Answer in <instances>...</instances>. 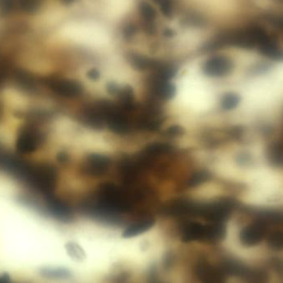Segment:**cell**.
Wrapping results in <instances>:
<instances>
[{"label":"cell","mask_w":283,"mask_h":283,"mask_svg":"<svg viewBox=\"0 0 283 283\" xmlns=\"http://www.w3.org/2000/svg\"><path fill=\"white\" fill-rule=\"evenodd\" d=\"M234 64L232 60L226 56H215L206 60L203 70L208 76L210 77H224L232 72Z\"/></svg>","instance_id":"cell-1"},{"label":"cell","mask_w":283,"mask_h":283,"mask_svg":"<svg viewBox=\"0 0 283 283\" xmlns=\"http://www.w3.org/2000/svg\"><path fill=\"white\" fill-rule=\"evenodd\" d=\"M40 274L48 279H65L71 276L68 271L64 269H51V268H43L41 270Z\"/></svg>","instance_id":"cell-6"},{"label":"cell","mask_w":283,"mask_h":283,"mask_svg":"<svg viewBox=\"0 0 283 283\" xmlns=\"http://www.w3.org/2000/svg\"><path fill=\"white\" fill-rule=\"evenodd\" d=\"M268 242L272 247L276 249H281L283 247V233L279 230L272 232L269 235Z\"/></svg>","instance_id":"cell-8"},{"label":"cell","mask_w":283,"mask_h":283,"mask_svg":"<svg viewBox=\"0 0 283 283\" xmlns=\"http://www.w3.org/2000/svg\"><path fill=\"white\" fill-rule=\"evenodd\" d=\"M67 248L71 256L74 257V258H80L81 256V254H82L81 249L76 244L68 243L67 245Z\"/></svg>","instance_id":"cell-12"},{"label":"cell","mask_w":283,"mask_h":283,"mask_svg":"<svg viewBox=\"0 0 283 283\" xmlns=\"http://www.w3.org/2000/svg\"><path fill=\"white\" fill-rule=\"evenodd\" d=\"M259 48L260 52L266 57L274 60H283V50L269 37L259 45Z\"/></svg>","instance_id":"cell-5"},{"label":"cell","mask_w":283,"mask_h":283,"mask_svg":"<svg viewBox=\"0 0 283 283\" xmlns=\"http://www.w3.org/2000/svg\"><path fill=\"white\" fill-rule=\"evenodd\" d=\"M155 225V219L152 217H144L129 225L123 234L124 238H132L149 230Z\"/></svg>","instance_id":"cell-4"},{"label":"cell","mask_w":283,"mask_h":283,"mask_svg":"<svg viewBox=\"0 0 283 283\" xmlns=\"http://www.w3.org/2000/svg\"><path fill=\"white\" fill-rule=\"evenodd\" d=\"M66 1H72V0H66Z\"/></svg>","instance_id":"cell-15"},{"label":"cell","mask_w":283,"mask_h":283,"mask_svg":"<svg viewBox=\"0 0 283 283\" xmlns=\"http://www.w3.org/2000/svg\"><path fill=\"white\" fill-rule=\"evenodd\" d=\"M197 278L201 283H224L225 279V269L217 268L210 263L201 261L196 266Z\"/></svg>","instance_id":"cell-2"},{"label":"cell","mask_w":283,"mask_h":283,"mask_svg":"<svg viewBox=\"0 0 283 283\" xmlns=\"http://www.w3.org/2000/svg\"><path fill=\"white\" fill-rule=\"evenodd\" d=\"M141 13L143 14V18H145L146 20L152 22L155 18V10L151 5H148L147 3H143L140 6Z\"/></svg>","instance_id":"cell-9"},{"label":"cell","mask_w":283,"mask_h":283,"mask_svg":"<svg viewBox=\"0 0 283 283\" xmlns=\"http://www.w3.org/2000/svg\"><path fill=\"white\" fill-rule=\"evenodd\" d=\"M150 283H163L161 281H158L156 279H152V281H150Z\"/></svg>","instance_id":"cell-14"},{"label":"cell","mask_w":283,"mask_h":283,"mask_svg":"<svg viewBox=\"0 0 283 283\" xmlns=\"http://www.w3.org/2000/svg\"><path fill=\"white\" fill-rule=\"evenodd\" d=\"M265 234L266 221H256L241 231L240 239L247 245H254L261 242Z\"/></svg>","instance_id":"cell-3"},{"label":"cell","mask_w":283,"mask_h":283,"mask_svg":"<svg viewBox=\"0 0 283 283\" xmlns=\"http://www.w3.org/2000/svg\"><path fill=\"white\" fill-rule=\"evenodd\" d=\"M20 1V7L24 11H34L39 5V0H19Z\"/></svg>","instance_id":"cell-11"},{"label":"cell","mask_w":283,"mask_h":283,"mask_svg":"<svg viewBox=\"0 0 283 283\" xmlns=\"http://www.w3.org/2000/svg\"><path fill=\"white\" fill-rule=\"evenodd\" d=\"M11 281V278L7 273H5L2 276H0V283H10Z\"/></svg>","instance_id":"cell-13"},{"label":"cell","mask_w":283,"mask_h":283,"mask_svg":"<svg viewBox=\"0 0 283 283\" xmlns=\"http://www.w3.org/2000/svg\"><path fill=\"white\" fill-rule=\"evenodd\" d=\"M154 1L159 5V7L164 15L167 16V17L172 15L173 6H172L171 0H154Z\"/></svg>","instance_id":"cell-10"},{"label":"cell","mask_w":283,"mask_h":283,"mask_svg":"<svg viewBox=\"0 0 283 283\" xmlns=\"http://www.w3.org/2000/svg\"><path fill=\"white\" fill-rule=\"evenodd\" d=\"M240 102V97L234 93H229L224 96L221 101V107L225 110L235 109Z\"/></svg>","instance_id":"cell-7"}]
</instances>
